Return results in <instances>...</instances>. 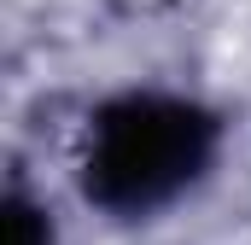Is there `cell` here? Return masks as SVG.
<instances>
[{
	"label": "cell",
	"mask_w": 251,
	"mask_h": 245,
	"mask_svg": "<svg viewBox=\"0 0 251 245\" xmlns=\"http://www.w3.org/2000/svg\"><path fill=\"white\" fill-rule=\"evenodd\" d=\"M216 128L181 99H123L94 122L88 193L105 210H146L176 198L204 170Z\"/></svg>",
	"instance_id": "cell-1"
},
{
	"label": "cell",
	"mask_w": 251,
	"mask_h": 245,
	"mask_svg": "<svg viewBox=\"0 0 251 245\" xmlns=\"http://www.w3.org/2000/svg\"><path fill=\"white\" fill-rule=\"evenodd\" d=\"M6 245H47V228L29 204H6Z\"/></svg>",
	"instance_id": "cell-2"
}]
</instances>
